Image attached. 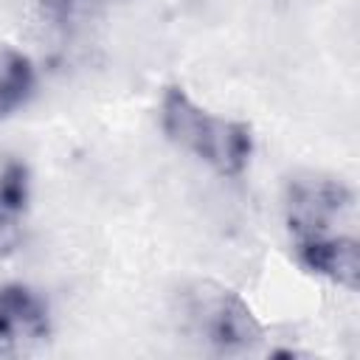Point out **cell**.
<instances>
[{
  "label": "cell",
  "mask_w": 360,
  "mask_h": 360,
  "mask_svg": "<svg viewBox=\"0 0 360 360\" xmlns=\"http://www.w3.org/2000/svg\"><path fill=\"white\" fill-rule=\"evenodd\" d=\"M51 332L45 298L28 284H0V354L42 343Z\"/></svg>",
  "instance_id": "obj_4"
},
{
  "label": "cell",
  "mask_w": 360,
  "mask_h": 360,
  "mask_svg": "<svg viewBox=\"0 0 360 360\" xmlns=\"http://www.w3.org/2000/svg\"><path fill=\"white\" fill-rule=\"evenodd\" d=\"M298 262L321 276L329 278L346 290H357L360 287V245L354 236H323V239H309V242H298L295 245Z\"/></svg>",
  "instance_id": "obj_5"
},
{
  "label": "cell",
  "mask_w": 360,
  "mask_h": 360,
  "mask_svg": "<svg viewBox=\"0 0 360 360\" xmlns=\"http://www.w3.org/2000/svg\"><path fill=\"white\" fill-rule=\"evenodd\" d=\"M354 208V191L329 174L298 172L284 188V219L298 242L323 239L338 233V222Z\"/></svg>",
  "instance_id": "obj_3"
},
{
  "label": "cell",
  "mask_w": 360,
  "mask_h": 360,
  "mask_svg": "<svg viewBox=\"0 0 360 360\" xmlns=\"http://www.w3.org/2000/svg\"><path fill=\"white\" fill-rule=\"evenodd\" d=\"M22 242V231L17 222V214H8L0 208V256H8L20 248Z\"/></svg>",
  "instance_id": "obj_9"
},
{
  "label": "cell",
  "mask_w": 360,
  "mask_h": 360,
  "mask_svg": "<svg viewBox=\"0 0 360 360\" xmlns=\"http://www.w3.org/2000/svg\"><path fill=\"white\" fill-rule=\"evenodd\" d=\"M39 11L45 20L56 22V25H73V22H84L90 17H96L98 11H104L112 3L121 0H37Z\"/></svg>",
  "instance_id": "obj_8"
},
{
  "label": "cell",
  "mask_w": 360,
  "mask_h": 360,
  "mask_svg": "<svg viewBox=\"0 0 360 360\" xmlns=\"http://www.w3.org/2000/svg\"><path fill=\"white\" fill-rule=\"evenodd\" d=\"M31 197L28 166L14 155L0 149V208L8 214H22Z\"/></svg>",
  "instance_id": "obj_7"
},
{
  "label": "cell",
  "mask_w": 360,
  "mask_h": 360,
  "mask_svg": "<svg viewBox=\"0 0 360 360\" xmlns=\"http://www.w3.org/2000/svg\"><path fill=\"white\" fill-rule=\"evenodd\" d=\"M160 129L174 146L191 152L225 177L245 172L253 155V135L248 124L208 112L183 87L163 90Z\"/></svg>",
  "instance_id": "obj_2"
},
{
  "label": "cell",
  "mask_w": 360,
  "mask_h": 360,
  "mask_svg": "<svg viewBox=\"0 0 360 360\" xmlns=\"http://www.w3.org/2000/svg\"><path fill=\"white\" fill-rule=\"evenodd\" d=\"M174 318L191 343L214 354H250L264 338L245 298L211 278L186 281L174 292Z\"/></svg>",
  "instance_id": "obj_1"
},
{
  "label": "cell",
  "mask_w": 360,
  "mask_h": 360,
  "mask_svg": "<svg viewBox=\"0 0 360 360\" xmlns=\"http://www.w3.org/2000/svg\"><path fill=\"white\" fill-rule=\"evenodd\" d=\"M34 87L37 70L31 59L11 45H0V118L25 107L34 96Z\"/></svg>",
  "instance_id": "obj_6"
}]
</instances>
